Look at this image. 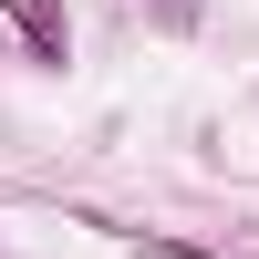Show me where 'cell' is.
Masks as SVG:
<instances>
[{
    "label": "cell",
    "instance_id": "obj_1",
    "mask_svg": "<svg viewBox=\"0 0 259 259\" xmlns=\"http://www.w3.org/2000/svg\"><path fill=\"white\" fill-rule=\"evenodd\" d=\"M0 11L31 31V52H41V62H62V11H52V0H0Z\"/></svg>",
    "mask_w": 259,
    "mask_h": 259
},
{
    "label": "cell",
    "instance_id": "obj_2",
    "mask_svg": "<svg viewBox=\"0 0 259 259\" xmlns=\"http://www.w3.org/2000/svg\"><path fill=\"white\" fill-rule=\"evenodd\" d=\"M0 259H11V249H0Z\"/></svg>",
    "mask_w": 259,
    "mask_h": 259
}]
</instances>
